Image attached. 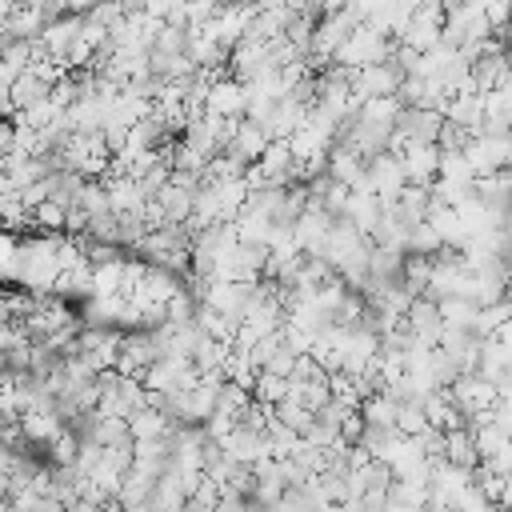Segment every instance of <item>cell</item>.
Wrapping results in <instances>:
<instances>
[{
  "mask_svg": "<svg viewBox=\"0 0 512 512\" xmlns=\"http://www.w3.org/2000/svg\"><path fill=\"white\" fill-rule=\"evenodd\" d=\"M404 76H408V72H404L396 60L360 64V68H352V76H348V84H352V100L360 104V100H368V96H396V88H400Z\"/></svg>",
  "mask_w": 512,
  "mask_h": 512,
  "instance_id": "cell-1",
  "label": "cell"
},
{
  "mask_svg": "<svg viewBox=\"0 0 512 512\" xmlns=\"http://www.w3.org/2000/svg\"><path fill=\"white\" fill-rule=\"evenodd\" d=\"M172 416L168 412H160V408H152V404H144L140 412H132L128 416V432H132V440H164L168 432H172Z\"/></svg>",
  "mask_w": 512,
  "mask_h": 512,
  "instance_id": "cell-9",
  "label": "cell"
},
{
  "mask_svg": "<svg viewBox=\"0 0 512 512\" xmlns=\"http://www.w3.org/2000/svg\"><path fill=\"white\" fill-rule=\"evenodd\" d=\"M396 156H400V168H404V180L408 184H432L436 180V168H440V148L436 144L408 140Z\"/></svg>",
  "mask_w": 512,
  "mask_h": 512,
  "instance_id": "cell-4",
  "label": "cell"
},
{
  "mask_svg": "<svg viewBox=\"0 0 512 512\" xmlns=\"http://www.w3.org/2000/svg\"><path fill=\"white\" fill-rule=\"evenodd\" d=\"M244 104H248V88H244V80H236L232 72H224V76H216V80L208 84L204 112H216V116L240 120V116H244Z\"/></svg>",
  "mask_w": 512,
  "mask_h": 512,
  "instance_id": "cell-3",
  "label": "cell"
},
{
  "mask_svg": "<svg viewBox=\"0 0 512 512\" xmlns=\"http://www.w3.org/2000/svg\"><path fill=\"white\" fill-rule=\"evenodd\" d=\"M324 172H328L332 180H340V184L352 188V184L364 176V156H360L352 144L332 140V148H328V156H324Z\"/></svg>",
  "mask_w": 512,
  "mask_h": 512,
  "instance_id": "cell-7",
  "label": "cell"
},
{
  "mask_svg": "<svg viewBox=\"0 0 512 512\" xmlns=\"http://www.w3.org/2000/svg\"><path fill=\"white\" fill-rule=\"evenodd\" d=\"M0 320H8V304H4V296H0Z\"/></svg>",
  "mask_w": 512,
  "mask_h": 512,
  "instance_id": "cell-13",
  "label": "cell"
},
{
  "mask_svg": "<svg viewBox=\"0 0 512 512\" xmlns=\"http://www.w3.org/2000/svg\"><path fill=\"white\" fill-rule=\"evenodd\" d=\"M252 164L264 176V184H296V176H292L296 172V156H292L288 140H268V148Z\"/></svg>",
  "mask_w": 512,
  "mask_h": 512,
  "instance_id": "cell-6",
  "label": "cell"
},
{
  "mask_svg": "<svg viewBox=\"0 0 512 512\" xmlns=\"http://www.w3.org/2000/svg\"><path fill=\"white\" fill-rule=\"evenodd\" d=\"M64 220H68V208H64V204H56V200H40V204L32 208V228L60 232V228H64Z\"/></svg>",
  "mask_w": 512,
  "mask_h": 512,
  "instance_id": "cell-12",
  "label": "cell"
},
{
  "mask_svg": "<svg viewBox=\"0 0 512 512\" xmlns=\"http://www.w3.org/2000/svg\"><path fill=\"white\" fill-rule=\"evenodd\" d=\"M464 160L476 176L504 168L512 160V132H472L464 144Z\"/></svg>",
  "mask_w": 512,
  "mask_h": 512,
  "instance_id": "cell-2",
  "label": "cell"
},
{
  "mask_svg": "<svg viewBox=\"0 0 512 512\" xmlns=\"http://www.w3.org/2000/svg\"><path fill=\"white\" fill-rule=\"evenodd\" d=\"M252 396H256V400H264V404L284 400V396H288V376H276V372L260 368V372H256V380H252Z\"/></svg>",
  "mask_w": 512,
  "mask_h": 512,
  "instance_id": "cell-11",
  "label": "cell"
},
{
  "mask_svg": "<svg viewBox=\"0 0 512 512\" xmlns=\"http://www.w3.org/2000/svg\"><path fill=\"white\" fill-rule=\"evenodd\" d=\"M444 460L460 464V468H476V444H472V432L460 424V428H448L444 432Z\"/></svg>",
  "mask_w": 512,
  "mask_h": 512,
  "instance_id": "cell-10",
  "label": "cell"
},
{
  "mask_svg": "<svg viewBox=\"0 0 512 512\" xmlns=\"http://www.w3.org/2000/svg\"><path fill=\"white\" fill-rule=\"evenodd\" d=\"M192 188H184V184H176V180H168L152 200H156V208H160V216L164 220H172V224H184L188 216H192Z\"/></svg>",
  "mask_w": 512,
  "mask_h": 512,
  "instance_id": "cell-8",
  "label": "cell"
},
{
  "mask_svg": "<svg viewBox=\"0 0 512 512\" xmlns=\"http://www.w3.org/2000/svg\"><path fill=\"white\" fill-rule=\"evenodd\" d=\"M268 132H264V124L260 120H252V116H240L236 120V128H232V136H228V144H224V152H232L236 160H244V164H252V160H260V152L268 148Z\"/></svg>",
  "mask_w": 512,
  "mask_h": 512,
  "instance_id": "cell-5",
  "label": "cell"
}]
</instances>
